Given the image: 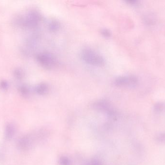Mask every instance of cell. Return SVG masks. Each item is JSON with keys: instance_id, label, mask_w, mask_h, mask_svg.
<instances>
[{"instance_id": "1", "label": "cell", "mask_w": 165, "mask_h": 165, "mask_svg": "<svg viewBox=\"0 0 165 165\" xmlns=\"http://www.w3.org/2000/svg\"><path fill=\"white\" fill-rule=\"evenodd\" d=\"M81 55L84 61L92 66H102L105 63L104 58L91 49L86 48L82 49Z\"/></svg>"}, {"instance_id": "2", "label": "cell", "mask_w": 165, "mask_h": 165, "mask_svg": "<svg viewBox=\"0 0 165 165\" xmlns=\"http://www.w3.org/2000/svg\"><path fill=\"white\" fill-rule=\"evenodd\" d=\"M38 63L46 69H52L57 66L58 61L54 55L47 52H41L36 56Z\"/></svg>"}, {"instance_id": "3", "label": "cell", "mask_w": 165, "mask_h": 165, "mask_svg": "<svg viewBox=\"0 0 165 165\" xmlns=\"http://www.w3.org/2000/svg\"><path fill=\"white\" fill-rule=\"evenodd\" d=\"M42 19V16L38 11H30L25 18L21 19L19 23L26 27H34L39 24Z\"/></svg>"}, {"instance_id": "4", "label": "cell", "mask_w": 165, "mask_h": 165, "mask_svg": "<svg viewBox=\"0 0 165 165\" xmlns=\"http://www.w3.org/2000/svg\"><path fill=\"white\" fill-rule=\"evenodd\" d=\"M135 77L131 76H118L114 81L115 84L118 86H133L137 83Z\"/></svg>"}, {"instance_id": "5", "label": "cell", "mask_w": 165, "mask_h": 165, "mask_svg": "<svg viewBox=\"0 0 165 165\" xmlns=\"http://www.w3.org/2000/svg\"><path fill=\"white\" fill-rule=\"evenodd\" d=\"M33 145V139L29 135H25L21 137L18 141V149L22 151H27Z\"/></svg>"}, {"instance_id": "6", "label": "cell", "mask_w": 165, "mask_h": 165, "mask_svg": "<svg viewBox=\"0 0 165 165\" xmlns=\"http://www.w3.org/2000/svg\"><path fill=\"white\" fill-rule=\"evenodd\" d=\"M35 91L37 94L40 95H44L48 93L49 91V86L47 83L42 82L35 86Z\"/></svg>"}, {"instance_id": "7", "label": "cell", "mask_w": 165, "mask_h": 165, "mask_svg": "<svg viewBox=\"0 0 165 165\" xmlns=\"http://www.w3.org/2000/svg\"><path fill=\"white\" fill-rule=\"evenodd\" d=\"M16 133V128L14 125L12 124H7L6 128V138L7 139H11L14 136Z\"/></svg>"}, {"instance_id": "8", "label": "cell", "mask_w": 165, "mask_h": 165, "mask_svg": "<svg viewBox=\"0 0 165 165\" xmlns=\"http://www.w3.org/2000/svg\"><path fill=\"white\" fill-rule=\"evenodd\" d=\"M60 27V23L58 21L55 19L51 20L48 24V28L49 30L52 31H55L58 30Z\"/></svg>"}, {"instance_id": "9", "label": "cell", "mask_w": 165, "mask_h": 165, "mask_svg": "<svg viewBox=\"0 0 165 165\" xmlns=\"http://www.w3.org/2000/svg\"><path fill=\"white\" fill-rule=\"evenodd\" d=\"M19 91L22 96H28L30 94V89L26 85H23L19 88Z\"/></svg>"}, {"instance_id": "10", "label": "cell", "mask_w": 165, "mask_h": 165, "mask_svg": "<svg viewBox=\"0 0 165 165\" xmlns=\"http://www.w3.org/2000/svg\"><path fill=\"white\" fill-rule=\"evenodd\" d=\"M14 74L15 77H16V78L18 79H21L23 78L24 74L22 70L20 68L16 69L14 71Z\"/></svg>"}, {"instance_id": "11", "label": "cell", "mask_w": 165, "mask_h": 165, "mask_svg": "<svg viewBox=\"0 0 165 165\" xmlns=\"http://www.w3.org/2000/svg\"><path fill=\"white\" fill-rule=\"evenodd\" d=\"M101 33L102 36L105 37H110L111 36V32L110 30L107 29H103L101 31Z\"/></svg>"}, {"instance_id": "12", "label": "cell", "mask_w": 165, "mask_h": 165, "mask_svg": "<svg viewBox=\"0 0 165 165\" xmlns=\"http://www.w3.org/2000/svg\"><path fill=\"white\" fill-rule=\"evenodd\" d=\"M60 163L61 165H70V162L66 157H62L60 160Z\"/></svg>"}, {"instance_id": "13", "label": "cell", "mask_w": 165, "mask_h": 165, "mask_svg": "<svg viewBox=\"0 0 165 165\" xmlns=\"http://www.w3.org/2000/svg\"><path fill=\"white\" fill-rule=\"evenodd\" d=\"M8 87V83L6 81H3L0 82V88L3 90H6Z\"/></svg>"}]
</instances>
